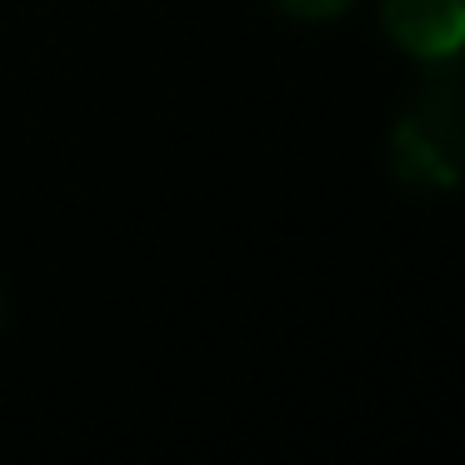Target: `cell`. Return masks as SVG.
<instances>
[{
	"mask_svg": "<svg viewBox=\"0 0 465 465\" xmlns=\"http://www.w3.org/2000/svg\"><path fill=\"white\" fill-rule=\"evenodd\" d=\"M0 321H5V301H0Z\"/></svg>",
	"mask_w": 465,
	"mask_h": 465,
	"instance_id": "277c9868",
	"label": "cell"
},
{
	"mask_svg": "<svg viewBox=\"0 0 465 465\" xmlns=\"http://www.w3.org/2000/svg\"><path fill=\"white\" fill-rule=\"evenodd\" d=\"M391 171L405 191H460L465 185V55L425 61L415 95L391 131Z\"/></svg>",
	"mask_w": 465,
	"mask_h": 465,
	"instance_id": "6da1fadb",
	"label": "cell"
},
{
	"mask_svg": "<svg viewBox=\"0 0 465 465\" xmlns=\"http://www.w3.org/2000/svg\"><path fill=\"white\" fill-rule=\"evenodd\" d=\"M381 25L420 65L465 51V0H385Z\"/></svg>",
	"mask_w": 465,
	"mask_h": 465,
	"instance_id": "7a4b0ae2",
	"label": "cell"
},
{
	"mask_svg": "<svg viewBox=\"0 0 465 465\" xmlns=\"http://www.w3.org/2000/svg\"><path fill=\"white\" fill-rule=\"evenodd\" d=\"M460 55H465V51H460Z\"/></svg>",
	"mask_w": 465,
	"mask_h": 465,
	"instance_id": "5b68a950",
	"label": "cell"
},
{
	"mask_svg": "<svg viewBox=\"0 0 465 465\" xmlns=\"http://www.w3.org/2000/svg\"><path fill=\"white\" fill-rule=\"evenodd\" d=\"M285 15H295V21H335V15H345L355 5V0H275Z\"/></svg>",
	"mask_w": 465,
	"mask_h": 465,
	"instance_id": "3957f363",
	"label": "cell"
}]
</instances>
